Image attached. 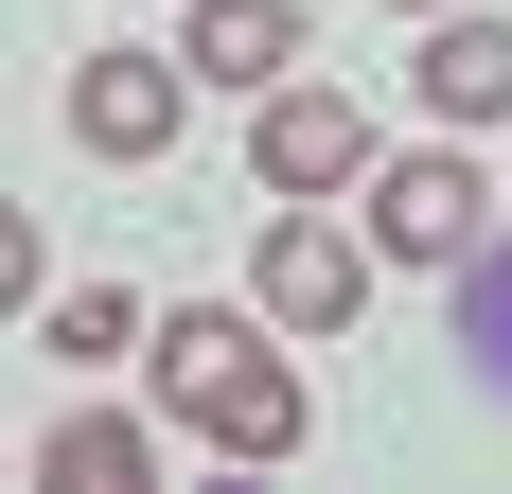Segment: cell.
Segmentation results:
<instances>
[{
  "instance_id": "obj_1",
  "label": "cell",
  "mask_w": 512,
  "mask_h": 494,
  "mask_svg": "<svg viewBox=\"0 0 512 494\" xmlns=\"http://www.w3.org/2000/svg\"><path fill=\"white\" fill-rule=\"evenodd\" d=\"M142 371H159V424H177V442H212V459H301V424H318L283 318H230V300L142 318Z\"/></svg>"
},
{
  "instance_id": "obj_2",
  "label": "cell",
  "mask_w": 512,
  "mask_h": 494,
  "mask_svg": "<svg viewBox=\"0 0 512 494\" xmlns=\"http://www.w3.org/2000/svg\"><path fill=\"white\" fill-rule=\"evenodd\" d=\"M371 265H389V247H371V230H336V195H283V212H265L248 300L283 318V336H354V318H371Z\"/></svg>"
},
{
  "instance_id": "obj_3",
  "label": "cell",
  "mask_w": 512,
  "mask_h": 494,
  "mask_svg": "<svg viewBox=\"0 0 512 494\" xmlns=\"http://www.w3.org/2000/svg\"><path fill=\"white\" fill-rule=\"evenodd\" d=\"M371 159L389 142H371V106L336 89V71H283V89L248 106V177L265 195H371Z\"/></svg>"
},
{
  "instance_id": "obj_4",
  "label": "cell",
  "mask_w": 512,
  "mask_h": 494,
  "mask_svg": "<svg viewBox=\"0 0 512 494\" xmlns=\"http://www.w3.org/2000/svg\"><path fill=\"white\" fill-rule=\"evenodd\" d=\"M177 124H195V71H177V53H142V36L71 53V142L89 159H159Z\"/></svg>"
},
{
  "instance_id": "obj_5",
  "label": "cell",
  "mask_w": 512,
  "mask_h": 494,
  "mask_svg": "<svg viewBox=\"0 0 512 494\" xmlns=\"http://www.w3.org/2000/svg\"><path fill=\"white\" fill-rule=\"evenodd\" d=\"M371 247H389V265H477V212H495V195H477V159L460 142H424V159H371Z\"/></svg>"
},
{
  "instance_id": "obj_6",
  "label": "cell",
  "mask_w": 512,
  "mask_h": 494,
  "mask_svg": "<svg viewBox=\"0 0 512 494\" xmlns=\"http://www.w3.org/2000/svg\"><path fill=\"white\" fill-rule=\"evenodd\" d=\"M407 89H424V124H442V142L512 124V18H460V0H442V36L407 53Z\"/></svg>"
},
{
  "instance_id": "obj_7",
  "label": "cell",
  "mask_w": 512,
  "mask_h": 494,
  "mask_svg": "<svg viewBox=\"0 0 512 494\" xmlns=\"http://www.w3.org/2000/svg\"><path fill=\"white\" fill-rule=\"evenodd\" d=\"M177 71H195V89H283V71H301V0H195V36H177Z\"/></svg>"
},
{
  "instance_id": "obj_8",
  "label": "cell",
  "mask_w": 512,
  "mask_h": 494,
  "mask_svg": "<svg viewBox=\"0 0 512 494\" xmlns=\"http://www.w3.org/2000/svg\"><path fill=\"white\" fill-rule=\"evenodd\" d=\"M36 477H71V494H142V477H159V424H124V406H71V424L36 442Z\"/></svg>"
},
{
  "instance_id": "obj_9",
  "label": "cell",
  "mask_w": 512,
  "mask_h": 494,
  "mask_svg": "<svg viewBox=\"0 0 512 494\" xmlns=\"http://www.w3.org/2000/svg\"><path fill=\"white\" fill-rule=\"evenodd\" d=\"M53 353H71V371L142 353V300H124V283H53Z\"/></svg>"
},
{
  "instance_id": "obj_10",
  "label": "cell",
  "mask_w": 512,
  "mask_h": 494,
  "mask_svg": "<svg viewBox=\"0 0 512 494\" xmlns=\"http://www.w3.org/2000/svg\"><path fill=\"white\" fill-rule=\"evenodd\" d=\"M460 353H495V371H512V247H477V265H460Z\"/></svg>"
},
{
  "instance_id": "obj_11",
  "label": "cell",
  "mask_w": 512,
  "mask_h": 494,
  "mask_svg": "<svg viewBox=\"0 0 512 494\" xmlns=\"http://www.w3.org/2000/svg\"><path fill=\"white\" fill-rule=\"evenodd\" d=\"M36 265H53V247H36V212L0 195V318H18V300H36Z\"/></svg>"
},
{
  "instance_id": "obj_12",
  "label": "cell",
  "mask_w": 512,
  "mask_h": 494,
  "mask_svg": "<svg viewBox=\"0 0 512 494\" xmlns=\"http://www.w3.org/2000/svg\"><path fill=\"white\" fill-rule=\"evenodd\" d=\"M424 18H442V0H424Z\"/></svg>"
}]
</instances>
